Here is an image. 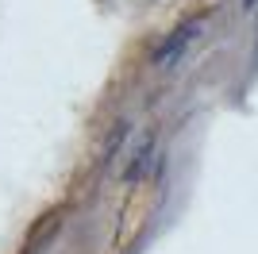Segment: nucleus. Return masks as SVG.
<instances>
[{
	"label": "nucleus",
	"instance_id": "f03ea898",
	"mask_svg": "<svg viewBox=\"0 0 258 254\" xmlns=\"http://www.w3.org/2000/svg\"><path fill=\"white\" fill-rule=\"evenodd\" d=\"M154 150H158V135H154V131H147V135L135 143V150H131V158H127V166H123V181H127V185H135V181H143L147 173H151V166H154Z\"/></svg>",
	"mask_w": 258,
	"mask_h": 254
},
{
	"label": "nucleus",
	"instance_id": "7ed1b4c3",
	"mask_svg": "<svg viewBox=\"0 0 258 254\" xmlns=\"http://www.w3.org/2000/svg\"><path fill=\"white\" fill-rule=\"evenodd\" d=\"M243 8H247V12H250V8H254V0H243Z\"/></svg>",
	"mask_w": 258,
	"mask_h": 254
},
{
	"label": "nucleus",
	"instance_id": "f257e3e1",
	"mask_svg": "<svg viewBox=\"0 0 258 254\" xmlns=\"http://www.w3.org/2000/svg\"><path fill=\"white\" fill-rule=\"evenodd\" d=\"M201 31H205V20H185V23H177V27H173V31L151 50V62L158 66V70H173V66L185 58V50L201 39Z\"/></svg>",
	"mask_w": 258,
	"mask_h": 254
}]
</instances>
